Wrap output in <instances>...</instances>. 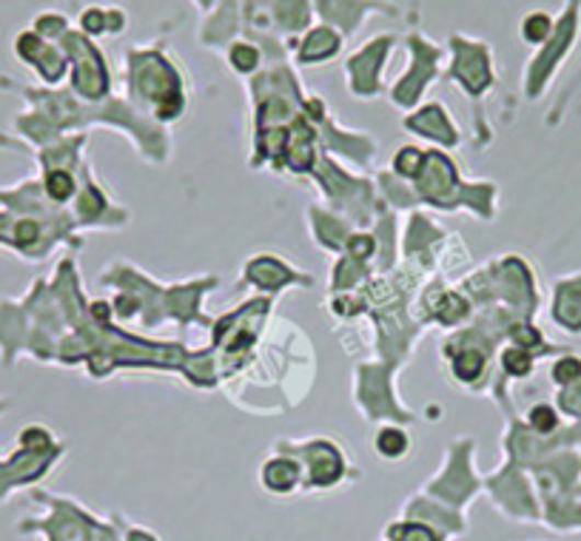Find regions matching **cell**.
<instances>
[{
    "label": "cell",
    "mask_w": 581,
    "mask_h": 541,
    "mask_svg": "<svg viewBox=\"0 0 581 541\" xmlns=\"http://www.w3.org/2000/svg\"><path fill=\"white\" fill-rule=\"evenodd\" d=\"M576 377H581V362L576 359V356H568V359H561V362L554 368V379L559 384L576 382Z\"/></svg>",
    "instance_id": "5b68a950"
},
{
    "label": "cell",
    "mask_w": 581,
    "mask_h": 541,
    "mask_svg": "<svg viewBox=\"0 0 581 541\" xmlns=\"http://www.w3.org/2000/svg\"><path fill=\"white\" fill-rule=\"evenodd\" d=\"M502 365H504V370H508V373H513V377H525V373H531L533 359H531V354H527V350L511 348V350H504Z\"/></svg>",
    "instance_id": "3957f363"
},
{
    "label": "cell",
    "mask_w": 581,
    "mask_h": 541,
    "mask_svg": "<svg viewBox=\"0 0 581 541\" xmlns=\"http://www.w3.org/2000/svg\"><path fill=\"white\" fill-rule=\"evenodd\" d=\"M231 60H235L237 69H251V66L257 64V51L251 49V46H237L235 55H231Z\"/></svg>",
    "instance_id": "9c48e42d"
},
{
    "label": "cell",
    "mask_w": 581,
    "mask_h": 541,
    "mask_svg": "<svg viewBox=\"0 0 581 541\" xmlns=\"http://www.w3.org/2000/svg\"><path fill=\"white\" fill-rule=\"evenodd\" d=\"M71 177L69 174H64V171H52L49 177H46V192L52 194L55 199H66L71 194Z\"/></svg>",
    "instance_id": "277c9868"
},
{
    "label": "cell",
    "mask_w": 581,
    "mask_h": 541,
    "mask_svg": "<svg viewBox=\"0 0 581 541\" xmlns=\"http://www.w3.org/2000/svg\"><path fill=\"white\" fill-rule=\"evenodd\" d=\"M547 28H550V23H547L545 14H533L531 21L525 23V35L531 37V41H542V37L547 35Z\"/></svg>",
    "instance_id": "ba28073f"
},
{
    "label": "cell",
    "mask_w": 581,
    "mask_h": 541,
    "mask_svg": "<svg viewBox=\"0 0 581 541\" xmlns=\"http://www.w3.org/2000/svg\"><path fill=\"white\" fill-rule=\"evenodd\" d=\"M263 482H265V487H271V491H277V493L290 491V487L297 484V468H294L290 462H285V459H277V462L265 464Z\"/></svg>",
    "instance_id": "6da1fadb"
},
{
    "label": "cell",
    "mask_w": 581,
    "mask_h": 541,
    "mask_svg": "<svg viewBox=\"0 0 581 541\" xmlns=\"http://www.w3.org/2000/svg\"><path fill=\"white\" fill-rule=\"evenodd\" d=\"M531 425L536 427V430H554L556 427V413L550 411L547 405H539V407H533L531 411Z\"/></svg>",
    "instance_id": "8992f818"
},
{
    "label": "cell",
    "mask_w": 581,
    "mask_h": 541,
    "mask_svg": "<svg viewBox=\"0 0 581 541\" xmlns=\"http://www.w3.org/2000/svg\"><path fill=\"white\" fill-rule=\"evenodd\" d=\"M376 450L390 456V459H397V456H402L408 450V436L402 430H397V427H388V430L376 436Z\"/></svg>",
    "instance_id": "7a4b0ae2"
},
{
    "label": "cell",
    "mask_w": 581,
    "mask_h": 541,
    "mask_svg": "<svg viewBox=\"0 0 581 541\" xmlns=\"http://www.w3.org/2000/svg\"><path fill=\"white\" fill-rule=\"evenodd\" d=\"M399 533H402L399 536V541H440L431 527H422V525H405V527H399Z\"/></svg>",
    "instance_id": "52a82bcc"
}]
</instances>
